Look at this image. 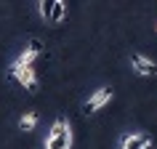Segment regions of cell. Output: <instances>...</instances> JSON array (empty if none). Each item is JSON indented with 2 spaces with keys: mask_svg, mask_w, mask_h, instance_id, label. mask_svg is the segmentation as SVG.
I'll use <instances>...</instances> for the list:
<instances>
[{
  "mask_svg": "<svg viewBox=\"0 0 157 149\" xmlns=\"http://www.w3.org/2000/svg\"><path fill=\"white\" fill-rule=\"evenodd\" d=\"M45 149H72V128L67 120H56L45 136Z\"/></svg>",
  "mask_w": 157,
  "mask_h": 149,
  "instance_id": "6da1fadb",
  "label": "cell"
},
{
  "mask_svg": "<svg viewBox=\"0 0 157 149\" xmlns=\"http://www.w3.org/2000/svg\"><path fill=\"white\" fill-rule=\"evenodd\" d=\"M11 77H13V80H19V85H24L27 91H35V88H37V74H35L32 67L11 64Z\"/></svg>",
  "mask_w": 157,
  "mask_h": 149,
  "instance_id": "7a4b0ae2",
  "label": "cell"
},
{
  "mask_svg": "<svg viewBox=\"0 0 157 149\" xmlns=\"http://www.w3.org/2000/svg\"><path fill=\"white\" fill-rule=\"evenodd\" d=\"M112 101V91L109 88H99V91H93L91 93V99L83 104V109H85V115H93V112H99L104 104H109Z\"/></svg>",
  "mask_w": 157,
  "mask_h": 149,
  "instance_id": "3957f363",
  "label": "cell"
},
{
  "mask_svg": "<svg viewBox=\"0 0 157 149\" xmlns=\"http://www.w3.org/2000/svg\"><path fill=\"white\" fill-rule=\"evenodd\" d=\"M131 67H133V72L141 74V77L157 74V64L152 61V59H147L144 53H133V56H131Z\"/></svg>",
  "mask_w": 157,
  "mask_h": 149,
  "instance_id": "277c9868",
  "label": "cell"
},
{
  "mask_svg": "<svg viewBox=\"0 0 157 149\" xmlns=\"http://www.w3.org/2000/svg\"><path fill=\"white\" fill-rule=\"evenodd\" d=\"M40 51H43V43H40V40H32V43H29V48L21 51L13 64H19V67H32V61L40 56Z\"/></svg>",
  "mask_w": 157,
  "mask_h": 149,
  "instance_id": "5b68a950",
  "label": "cell"
},
{
  "mask_svg": "<svg viewBox=\"0 0 157 149\" xmlns=\"http://www.w3.org/2000/svg\"><path fill=\"white\" fill-rule=\"evenodd\" d=\"M149 144V139L144 133H125L120 139V149H144Z\"/></svg>",
  "mask_w": 157,
  "mask_h": 149,
  "instance_id": "8992f818",
  "label": "cell"
},
{
  "mask_svg": "<svg viewBox=\"0 0 157 149\" xmlns=\"http://www.w3.org/2000/svg\"><path fill=\"white\" fill-rule=\"evenodd\" d=\"M35 125H37V112H24L19 120V128L27 133V131H35Z\"/></svg>",
  "mask_w": 157,
  "mask_h": 149,
  "instance_id": "52a82bcc",
  "label": "cell"
},
{
  "mask_svg": "<svg viewBox=\"0 0 157 149\" xmlns=\"http://www.w3.org/2000/svg\"><path fill=\"white\" fill-rule=\"evenodd\" d=\"M67 16V3L61 0H53V13H51V24H59L61 19Z\"/></svg>",
  "mask_w": 157,
  "mask_h": 149,
  "instance_id": "ba28073f",
  "label": "cell"
},
{
  "mask_svg": "<svg viewBox=\"0 0 157 149\" xmlns=\"http://www.w3.org/2000/svg\"><path fill=\"white\" fill-rule=\"evenodd\" d=\"M37 11H40V16L45 21H51V13H53V0H40L37 3Z\"/></svg>",
  "mask_w": 157,
  "mask_h": 149,
  "instance_id": "9c48e42d",
  "label": "cell"
},
{
  "mask_svg": "<svg viewBox=\"0 0 157 149\" xmlns=\"http://www.w3.org/2000/svg\"><path fill=\"white\" fill-rule=\"evenodd\" d=\"M144 149H152V141H149V144H147V147H144Z\"/></svg>",
  "mask_w": 157,
  "mask_h": 149,
  "instance_id": "30bf717a",
  "label": "cell"
},
{
  "mask_svg": "<svg viewBox=\"0 0 157 149\" xmlns=\"http://www.w3.org/2000/svg\"><path fill=\"white\" fill-rule=\"evenodd\" d=\"M155 29H157V24H155Z\"/></svg>",
  "mask_w": 157,
  "mask_h": 149,
  "instance_id": "8fae6325",
  "label": "cell"
}]
</instances>
